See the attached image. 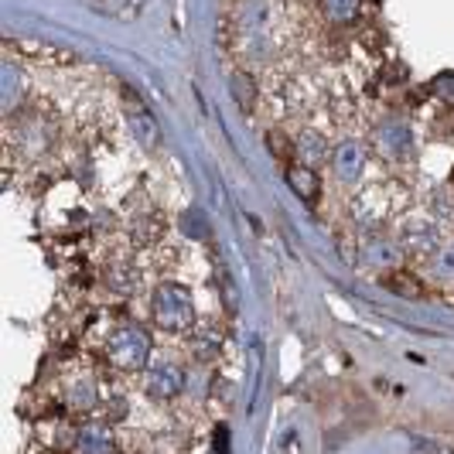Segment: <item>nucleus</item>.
Wrapping results in <instances>:
<instances>
[{"mask_svg":"<svg viewBox=\"0 0 454 454\" xmlns=\"http://www.w3.org/2000/svg\"><path fill=\"white\" fill-rule=\"evenodd\" d=\"M332 171L341 184H356L365 171V147L359 140H341L332 147Z\"/></svg>","mask_w":454,"mask_h":454,"instance_id":"obj_4","label":"nucleus"},{"mask_svg":"<svg viewBox=\"0 0 454 454\" xmlns=\"http://www.w3.org/2000/svg\"><path fill=\"white\" fill-rule=\"evenodd\" d=\"M232 90H236V99L243 110H250L253 99H256V90H253V79H247V72H236L232 75Z\"/></svg>","mask_w":454,"mask_h":454,"instance_id":"obj_15","label":"nucleus"},{"mask_svg":"<svg viewBox=\"0 0 454 454\" xmlns=\"http://www.w3.org/2000/svg\"><path fill=\"white\" fill-rule=\"evenodd\" d=\"M431 273L441 284H454V243H444L431 253Z\"/></svg>","mask_w":454,"mask_h":454,"instance_id":"obj_11","label":"nucleus"},{"mask_svg":"<svg viewBox=\"0 0 454 454\" xmlns=\"http://www.w3.org/2000/svg\"><path fill=\"white\" fill-rule=\"evenodd\" d=\"M427 90H431V96L437 99V103L454 106V72H441V75H434Z\"/></svg>","mask_w":454,"mask_h":454,"instance_id":"obj_13","label":"nucleus"},{"mask_svg":"<svg viewBox=\"0 0 454 454\" xmlns=\"http://www.w3.org/2000/svg\"><path fill=\"white\" fill-rule=\"evenodd\" d=\"M372 140H376V151L387 160H407L410 154H413V134H410V127L400 116L383 120V123L376 127Z\"/></svg>","mask_w":454,"mask_h":454,"instance_id":"obj_3","label":"nucleus"},{"mask_svg":"<svg viewBox=\"0 0 454 454\" xmlns=\"http://www.w3.org/2000/svg\"><path fill=\"white\" fill-rule=\"evenodd\" d=\"M151 335L140 325H120L106 341V359L120 372H140L151 363Z\"/></svg>","mask_w":454,"mask_h":454,"instance_id":"obj_2","label":"nucleus"},{"mask_svg":"<svg viewBox=\"0 0 454 454\" xmlns=\"http://www.w3.org/2000/svg\"><path fill=\"white\" fill-rule=\"evenodd\" d=\"M151 315L158 321L164 332H188L195 328V301L192 291L175 284V280H164L154 297H151Z\"/></svg>","mask_w":454,"mask_h":454,"instance_id":"obj_1","label":"nucleus"},{"mask_svg":"<svg viewBox=\"0 0 454 454\" xmlns=\"http://www.w3.org/2000/svg\"><path fill=\"white\" fill-rule=\"evenodd\" d=\"M441 247V236L431 223H420V219H410L403 226V250L410 253H434Z\"/></svg>","mask_w":454,"mask_h":454,"instance_id":"obj_8","label":"nucleus"},{"mask_svg":"<svg viewBox=\"0 0 454 454\" xmlns=\"http://www.w3.org/2000/svg\"><path fill=\"white\" fill-rule=\"evenodd\" d=\"M365 267H383V270H396L403 260V247H396L393 239H369L363 247Z\"/></svg>","mask_w":454,"mask_h":454,"instance_id":"obj_7","label":"nucleus"},{"mask_svg":"<svg viewBox=\"0 0 454 454\" xmlns=\"http://www.w3.org/2000/svg\"><path fill=\"white\" fill-rule=\"evenodd\" d=\"M182 387H184V376L175 363L151 365V372H147V393H151V396H158V400H171V396H178V393H182Z\"/></svg>","mask_w":454,"mask_h":454,"instance_id":"obj_5","label":"nucleus"},{"mask_svg":"<svg viewBox=\"0 0 454 454\" xmlns=\"http://www.w3.org/2000/svg\"><path fill=\"white\" fill-rule=\"evenodd\" d=\"M297 154L304 158V164H315V160H325L328 158V147L321 144V137L318 134H301V140H297Z\"/></svg>","mask_w":454,"mask_h":454,"instance_id":"obj_12","label":"nucleus"},{"mask_svg":"<svg viewBox=\"0 0 454 454\" xmlns=\"http://www.w3.org/2000/svg\"><path fill=\"white\" fill-rule=\"evenodd\" d=\"M451 184H454V168H451Z\"/></svg>","mask_w":454,"mask_h":454,"instance_id":"obj_16","label":"nucleus"},{"mask_svg":"<svg viewBox=\"0 0 454 454\" xmlns=\"http://www.w3.org/2000/svg\"><path fill=\"white\" fill-rule=\"evenodd\" d=\"M68 403L75 410H90L92 403H96V383L92 380H86V383H75L72 387V393H68Z\"/></svg>","mask_w":454,"mask_h":454,"instance_id":"obj_14","label":"nucleus"},{"mask_svg":"<svg viewBox=\"0 0 454 454\" xmlns=\"http://www.w3.org/2000/svg\"><path fill=\"white\" fill-rule=\"evenodd\" d=\"M321 11L328 14V21L356 24L359 21V11H363V0H321Z\"/></svg>","mask_w":454,"mask_h":454,"instance_id":"obj_9","label":"nucleus"},{"mask_svg":"<svg viewBox=\"0 0 454 454\" xmlns=\"http://www.w3.org/2000/svg\"><path fill=\"white\" fill-rule=\"evenodd\" d=\"M75 451H86V454L114 451V437H110V431H103V427H86V431L75 437Z\"/></svg>","mask_w":454,"mask_h":454,"instance_id":"obj_10","label":"nucleus"},{"mask_svg":"<svg viewBox=\"0 0 454 454\" xmlns=\"http://www.w3.org/2000/svg\"><path fill=\"white\" fill-rule=\"evenodd\" d=\"M284 182L291 184V192H294L301 202H315L321 195V178L318 171L311 168V164H287V171H284Z\"/></svg>","mask_w":454,"mask_h":454,"instance_id":"obj_6","label":"nucleus"}]
</instances>
